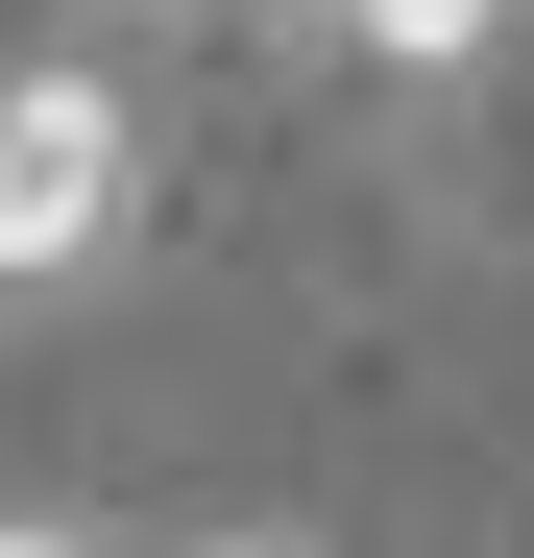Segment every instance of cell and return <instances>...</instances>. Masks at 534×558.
Instances as JSON below:
<instances>
[{
  "label": "cell",
  "mask_w": 534,
  "mask_h": 558,
  "mask_svg": "<svg viewBox=\"0 0 534 558\" xmlns=\"http://www.w3.org/2000/svg\"><path fill=\"white\" fill-rule=\"evenodd\" d=\"M146 195V122L122 73H0V292H98Z\"/></svg>",
  "instance_id": "6da1fadb"
},
{
  "label": "cell",
  "mask_w": 534,
  "mask_h": 558,
  "mask_svg": "<svg viewBox=\"0 0 534 558\" xmlns=\"http://www.w3.org/2000/svg\"><path fill=\"white\" fill-rule=\"evenodd\" d=\"M340 49H365L389 98H437V73H486V49H510V0H340Z\"/></svg>",
  "instance_id": "7a4b0ae2"
},
{
  "label": "cell",
  "mask_w": 534,
  "mask_h": 558,
  "mask_svg": "<svg viewBox=\"0 0 534 558\" xmlns=\"http://www.w3.org/2000/svg\"><path fill=\"white\" fill-rule=\"evenodd\" d=\"M0 558H122V534H73V510H0Z\"/></svg>",
  "instance_id": "3957f363"
},
{
  "label": "cell",
  "mask_w": 534,
  "mask_h": 558,
  "mask_svg": "<svg viewBox=\"0 0 534 558\" xmlns=\"http://www.w3.org/2000/svg\"><path fill=\"white\" fill-rule=\"evenodd\" d=\"M170 558H316V534H170Z\"/></svg>",
  "instance_id": "277c9868"
}]
</instances>
